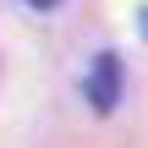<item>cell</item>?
<instances>
[{"label": "cell", "instance_id": "obj_2", "mask_svg": "<svg viewBox=\"0 0 148 148\" xmlns=\"http://www.w3.org/2000/svg\"><path fill=\"white\" fill-rule=\"evenodd\" d=\"M27 5H38V11H49V5H60V0H27Z\"/></svg>", "mask_w": 148, "mask_h": 148}, {"label": "cell", "instance_id": "obj_3", "mask_svg": "<svg viewBox=\"0 0 148 148\" xmlns=\"http://www.w3.org/2000/svg\"><path fill=\"white\" fill-rule=\"evenodd\" d=\"M143 33H148V11H143Z\"/></svg>", "mask_w": 148, "mask_h": 148}, {"label": "cell", "instance_id": "obj_1", "mask_svg": "<svg viewBox=\"0 0 148 148\" xmlns=\"http://www.w3.org/2000/svg\"><path fill=\"white\" fill-rule=\"evenodd\" d=\"M88 104L99 110V115H110L115 104H121V55L115 49H104L99 60H93V71H88Z\"/></svg>", "mask_w": 148, "mask_h": 148}]
</instances>
